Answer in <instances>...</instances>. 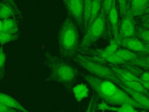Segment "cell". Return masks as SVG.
Listing matches in <instances>:
<instances>
[{
    "label": "cell",
    "instance_id": "obj_1",
    "mask_svg": "<svg viewBox=\"0 0 149 112\" xmlns=\"http://www.w3.org/2000/svg\"><path fill=\"white\" fill-rule=\"evenodd\" d=\"M82 75L98 96L107 104L111 106L128 104L135 108H144L143 106L134 101L125 90L113 82L90 74H82Z\"/></svg>",
    "mask_w": 149,
    "mask_h": 112
},
{
    "label": "cell",
    "instance_id": "obj_2",
    "mask_svg": "<svg viewBox=\"0 0 149 112\" xmlns=\"http://www.w3.org/2000/svg\"><path fill=\"white\" fill-rule=\"evenodd\" d=\"M44 56L45 64L50 71L49 76L44 80L56 82L70 89L79 75L77 69L55 54L47 52Z\"/></svg>",
    "mask_w": 149,
    "mask_h": 112
},
{
    "label": "cell",
    "instance_id": "obj_3",
    "mask_svg": "<svg viewBox=\"0 0 149 112\" xmlns=\"http://www.w3.org/2000/svg\"><path fill=\"white\" fill-rule=\"evenodd\" d=\"M80 44V35L76 24L70 18H66L58 33L60 55L65 58L73 57L78 52Z\"/></svg>",
    "mask_w": 149,
    "mask_h": 112
},
{
    "label": "cell",
    "instance_id": "obj_4",
    "mask_svg": "<svg viewBox=\"0 0 149 112\" xmlns=\"http://www.w3.org/2000/svg\"><path fill=\"white\" fill-rule=\"evenodd\" d=\"M74 62L97 78L110 80L117 85L122 83L119 78L104 61L94 57L77 54L73 57Z\"/></svg>",
    "mask_w": 149,
    "mask_h": 112
},
{
    "label": "cell",
    "instance_id": "obj_5",
    "mask_svg": "<svg viewBox=\"0 0 149 112\" xmlns=\"http://www.w3.org/2000/svg\"><path fill=\"white\" fill-rule=\"evenodd\" d=\"M113 39L108 16L101 10L94 22L87 29L80 41L78 52H84L96 41L102 38Z\"/></svg>",
    "mask_w": 149,
    "mask_h": 112
},
{
    "label": "cell",
    "instance_id": "obj_6",
    "mask_svg": "<svg viewBox=\"0 0 149 112\" xmlns=\"http://www.w3.org/2000/svg\"><path fill=\"white\" fill-rule=\"evenodd\" d=\"M66 12L77 26L83 29V0H63Z\"/></svg>",
    "mask_w": 149,
    "mask_h": 112
},
{
    "label": "cell",
    "instance_id": "obj_7",
    "mask_svg": "<svg viewBox=\"0 0 149 112\" xmlns=\"http://www.w3.org/2000/svg\"><path fill=\"white\" fill-rule=\"evenodd\" d=\"M135 16L126 11L125 14L120 18L119 23V36L120 38L136 37Z\"/></svg>",
    "mask_w": 149,
    "mask_h": 112
},
{
    "label": "cell",
    "instance_id": "obj_8",
    "mask_svg": "<svg viewBox=\"0 0 149 112\" xmlns=\"http://www.w3.org/2000/svg\"><path fill=\"white\" fill-rule=\"evenodd\" d=\"M119 6L118 4V2H117V0H115L107 16H108V22H109V26L111 28L113 39L115 41H117L118 43L120 40L119 36V32H118L119 23Z\"/></svg>",
    "mask_w": 149,
    "mask_h": 112
},
{
    "label": "cell",
    "instance_id": "obj_9",
    "mask_svg": "<svg viewBox=\"0 0 149 112\" xmlns=\"http://www.w3.org/2000/svg\"><path fill=\"white\" fill-rule=\"evenodd\" d=\"M119 44L120 47L136 53L141 54H149L145 47V44L136 36L121 38L119 42Z\"/></svg>",
    "mask_w": 149,
    "mask_h": 112
},
{
    "label": "cell",
    "instance_id": "obj_10",
    "mask_svg": "<svg viewBox=\"0 0 149 112\" xmlns=\"http://www.w3.org/2000/svg\"><path fill=\"white\" fill-rule=\"evenodd\" d=\"M118 86L125 90L130 97L131 98L135 101L136 103L140 104L144 107L145 109L149 110V97L147 95L137 92L133 90L126 86L123 85L122 83L118 85Z\"/></svg>",
    "mask_w": 149,
    "mask_h": 112
},
{
    "label": "cell",
    "instance_id": "obj_11",
    "mask_svg": "<svg viewBox=\"0 0 149 112\" xmlns=\"http://www.w3.org/2000/svg\"><path fill=\"white\" fill-rule=\"evenodd\" d=\"M149 0H127V10L134 16H140L147 8Z\"/></svg>",
    "mask_w": 149,
    "mask_h": 112
},
{
    "label": "cell",
    "instance_id": "obj_12",
    "mask_svg": "<svg viewBox=\"0 0 149 112\" xmlns=\"http://www.w3.org/2000/svg\"><path fill=\"white\" fill-rule=\"evenodd\" d=\"M97 108L102 111L109 110L115 112H145L144 111H138L134 108L135 107L128 104H124L120 105L119 107H115L109 105L104 102L97 104Z\"/></svg>",
    "mask_w": 149,
    "mask_h": 112
},
{
    "label": "cell",
    "instance_id": "obj_13",
    "mask_svg": "<svg viewBox=\"0 0 149 112\" xmlns=\"http://www.w3.org/2000/svg\"><path fill=\"white\" fill-rule=\"evenodd\" d=\"M111 68L114 71L119 79H123L125 80H137L139 81V78L133 72L129 69L120 68L117 65L108 64Z\"/></svg>",
    "mask_w": 149,
    "mask_h": 112
},
{
    "label": "cell",
    "instance_id": "obj_14",
    "mask_svg": "<svg viewBox=\"0 0 149 112\" xmlns=\"http://www.w3.org/2000/svg\"><path fill=\"white\" fill-rule=\"evenodd\" d=\"M0 103L22 112H29L15 99L3 93H0Z\"/></svg>",
    "mask_w": 149,
    "mask_h": 112
},
{
    "label": "cell",
    "instance_id": "obj_15",
    "mask_svg": "<svg viewBox=\"0 0 149 112\" xmlns=\"http://www.w3.org/2000/svg\"><path fill=\"white\" fill-rule=\"evenodd\" d=\"M114 54L120 58L124 63L125 65L129 63L130 62L136 59L140 54L133 52L125 48H119L114 53Z\"/></svg>",
    "mask_w": 149,
    "mask_h": 112
},
{
    "label": "cell",
    "instance_id": "obj_16",
    "mask_svg": "<svg viewBox=\"0 0 149 112\" xmlns=\"http://www.w3.org/2000/svg\"><path fill=\"white\" fill-rule=\"evenodd\" d=\"M19 10L6 2L0 4V19H10L17 14Z\"/></svg>",
    "mask_w": 149,
    "mask_h": 112
},
{
    "label": "cell",
    "instance_id": "obj_17",
    "mask_svg": "<svg viewBox=\"0 0 149 112\" xmlns=\"http://www.w3.org/2000/svg\"><path fill=\"white\" fill-rule=\"evenodd\" d=\"M72 91L76 100L79 103L81 102L89 94V89L84 83H79L74 86Z\"/></svg>",
    "mask_w": 149,
    "mask_h": 112
},
{
    "label": "cell",
    "instance_id": "obj_18",
    "mask_svg": "<svg viewBox=\"0 0 149 112\" xmlns=\"http://www.w3.org/2000/svg\"><path fill=\"white\" fill-rule=\"evenodd\" d=\"M102 1V0H92L91 11L86 30L91 25V24L97 18L101 10Z\"/></svg>",
    "mask_w": 149,
    "mask_h": 112
},
{
    "label": "cell",
    "instance_id": "obj_19",
    "mask_svg": "<svg viewBox=\"0 0 149 112\" xmlns=\"http://www.w3.org/2000/svg\"><path fill=\"white\" fill-rule=\"evenodd\" d=\"M19 30L18 22L12 19H6L2 20V32L15 34Z\"/></svg>",
    "mask_w": 149,
    "mask_h": 112
},
{
    "label": "cell",
    "instance_id": "obj_20",
    "mask_svg": "<svg viewBox=\"0 0 149 112\" xmlns=\"http://www.w3.org/2000/svg\"><path fill=\"white\" fill-rule=\"evenodd\" d=\"M122 83L126 87L139 92H141L147 96H149L148 90L143 86V85L137 80H125L123 79H120Z\"/></svg>",
    "mask_w": 149,
    "mask_h": 112
},
{
    "label": "cell",
    "instance_id": "obj_21",
    "mask_svg": "<svg viewBox=\"0 0 149 112\" xmlns=\"http://www.w3.org/2000/svg\"><path fill=\"white\" fill-rule=\"evenodd\" d=\"M127 64H130L136 67H140L149 71V54H140L136 59Z\"/></svg>",
    "mask_w": 149,
    "mask_h": 112
},
{
    "label": "cell",
    "instance_id": "obj_22",
    "mask_svg": "<svg viewBox=\"0 0 149 112\" xmlns=\"http://www.w3.org/2000/svg\"><path fill=\"white\" fill-rule=\"evenodd\" d=\"M136 37L144 44H149V29L141 26H136Z\"/></svg>",
    "mask_w": 149,
    "mask_h": 112
},
{
    "label": "cell",
    "instance_id": "obj_23",
    "mask_svg": "<svg viewBox=\"0 0 149 112\" xmlns=\"http://www.w3.org/2000/svg\"><path fill=\"white\" fill-rule=\"evenodd\" d=\"M92 0H83V29L86 32L88 22Z\"/></svg>",
    "mask_w": 149,
    "mask_h": 112
},
{
    "label": "cell",
    "instance_id": "obj_24",
    "mask_svg": "<svg viewBox=\"0 0 149 112\" xmlns=\"http://www.w3.org/2000/svg\"><path fill=\"white\" fill-rule=\"evenodd\" d=\"M19 37L18 33L15 34H11L3 32H0V44L3 45L10 41H13L17 40Z\"/></svg>",
    "mask_w": 149,
    "mask_h": 112
},
{
    "label": "cell",
    "instance_id": "obj_25",
    "mask_svg": "<svg viewBox=\"0 0 149 112\" xmlns=\"http://www.w3.org/2000/svg\"><path fill=\"white\" fill-rule=\"evenodd\" d=\"M7 55L5 52L3 46L0 47V80H2L5 75V64Z\"/></svg>",
    "mask_w": 149,
    "mask_h": 112
},
{
    "label": "cell",
    "instance_id": "obj_26",
    "mask_svg": "<svg viewBox=\"0 0 149 112\" xmlns=\"http://www.w3.org/2000/svg\"><path fill=\"white\" fill-rule=\"evenodd\" d=\"M115 1V0H102L101 10L107 16H108Z\"/></svg>",
    "mask_w": 149,
    "mask_h": 112
},
{
    "label": "cell",
    "instance_id": "obj_27",
    "mask_svg": "<svg viewBox=\"0 0 149 112\" xmlns=\"http://www.w3.org/2000/svg\"><path fill=\"white\" fill-rule=\"evenodd\" d=\"M118 6H119V16L120 17H122L127 10V0H117Z\"/></svg>",
    "mask_w": 149,
    "mask_h": 112
},
{
    "label": "cell",
    "instance_id": "obj_28",
    "mask_svg": "<svg viewBox=\"0 0 149 112\" xmlns=\"http://www.w3.org/2000/svg\"><path fill=\"white\" fill-rule=\"evenodd\" d=\"M139 82H148L149 81V71H142L139 76Z\"/></svg>",
    "mask_w": 149,
    "mask_h": 112
},
{
    "label": "cell",
    "instance_id": "obj_29",
    "mask_svg": "<svg viewBox=\"0 0 149 112\" xmlns=\"http://www.w3.org/2000/svg\"><path fill=\"white\" fill-rule=\"evenodd\" d=\"M0 112H22L0 103Z\"/></svg>",
    "mask_w": 149,
    "mask_h": 112
},
{
    "label": "cell",
    "instance_id": "obj_30",
    "mask_svg": "<svg viewBox=\"0 0 149 112\" xmlns=\"http://www.w3.org/2000/svg\"><path fill=\"white\" fill-rule=\"evenodd\" d=\"M139 20L140 23L149 24V14H142L140 15Z\"/></svg>",
    "mask_w": 149,
    "mask_h": 112
},
{
    "label": "cell",
    "instance_id": "obj_31",
    "mask_svg": "<svg viewBox=\"0 0 149 112\" xmlns=\"http://www.w3.org/2000/svg\"><path fill=\"white\" fill-rule=\"evenodd\" d=\"M97 99L96 97H94V99H93V104H92V107H91V112H95L96 107L97 106Z\"/></svg>",
    "mask_w": 149,
    "mask_h": 112
},
{
    "label": "cell",
    "instance_id": "obj_32",
    "mask_svg": "<svg viewBox=\"0 0 149 112\" xmlns=\"http://www.w3.org/2000/svg\"><path fill=\"white\" fill-rule=\"evenodd\" d=\"M5 1L7 3H8L10 5H11L12 6H13L16 10H19V9H18V8L17 6V5H16V3L15 2V0H5Z\"/></svg>",
    "mask_w": 149,
    "mask_h": 112
},
{
    "label": "cell",
    "instance_id": "obj_33",
    "mask_svg": "<svg viewBox=\"0 0 149 112\" xmlns=\"http://www.w3.org/2000/svg\"><path fill=\"white\" fill-rule=\"evenodd\" d=\"M93 99H94V97H92L91 99H90V102H89V103L88 104V106H87V108L86 110V112H91L92 104H93Z\"/></svg>",
    "mask_w": 149,
    "mask_h": 112
},
{
    "label": "cell",
    "instance_id": "obj_34",
    "mask_svg": "<svg viewBox=\"0 0 149 112\" xmlns=\"http://www.w3.org/2000/svg\"><path fill=\"white\" fill-rule=\"evenodd\" d=\"M143 86L147 90H149V81L148 82H140Z\"/></svg>",
    "mask_w": 149,
    "mask_h": 112
},
{
    "label": "cell",
    "instance_id": "obj_35",
    "mask_svg": "<svg viewBox=\"0 0 149 112\" xmlns=\"http://www.w3.org/2000/svg\"><path fill=\"white\" fill-rule=\"evenodd\" d=\"M142 14H149V7H147L146 9H144V10L142 12Z\"/></svg>",
    "mask_w": 149,
    "mask_h": 112
},
{
    "label": "cell",
    "instance_id": "obj_36",
    "mask_svg": "<svg viewBox=\"0 0 149 112\" xmlns=\"http://www.w3.org/2000/svg\"><path fill=\"white\" fill-rule=\"evenodd\" d=\"M139 24L140 26L149 29V24H148V23H139Z\"/></svg>",
    "mask_w": 149,
    "mask_h": 112
},
{
    "label": "cell",
    "instance_id": "obj_37",
    "mask_svg": "<svg viewBox=\"0 0 149 112\" xmlns=\"http://www.w3.org/2000/svg\"><path fill=\"white\" fill-rule=\"evenodd\" d=\"M2 20L0 19V32H2Z\"/></svg>",
    "mask_w": 149,
    "mask_h": 112
},
{
    "label": "cell",
    "instance_id": "obj_38",
    "mask_svg": "<svg viewBox=\"0 0 149 112\" xmlns=\"http://www.w3.org/2000/svg\"><path fill=\"white\" fill-rule=\"evenodd\" d=\"M145 47L147 49V50L148 51V52L149 53V44H145Z\"/></svg>",
    "mask_w": 149,
    "mask_h": 112
},
{
    "label": "cell",
    "instance_id": "obj_39",
    "mask_svg": "<svg viewBox=\"0 0 149 112\" xmlns=\"http://www.w3.org/2000/svg\"><path fill=\"white\" fill-rule=\"evenodd\" d=\"M147 7H149V4L147 5Z\"/></svg>",
    "mask_w": 149,
    "mask_h": 112
},
{
    "label": "cell",
    "instance_id": "obj_40",
    "mask_svg": "<svg viewBox=\"0 0 149 112\" xmlns=\"http://www.w3.org/2000/svg\"><path fill=\"white\" fill-rule=\"evenodd\" d=\"M61 112H62V111H61Z\"/></svg>",
    "mask_w": 149,
    "mask_h": 112
}]
</instances>
